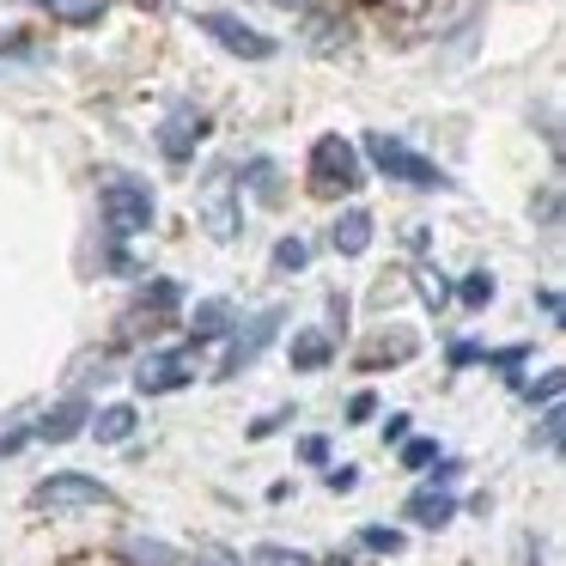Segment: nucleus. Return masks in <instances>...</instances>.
I'll list each match as a JSON object with an SVG mask.
<instances>
[{"instance_id": "obj_1", "label": "nucleus", "mask_w": 566, "mask_h": 566, "mask_svg": "<svg viewBox=\"0 0 566 566\" xmlns=\"http://www.w3.org/2000/svg\"><path fill=\"white\" fill-rule=\"evenodd\" d=\"M98 208H104V232H111V244H128V238L153 232V220H159L153 189L140 184V177H128V171H104Z\"/></svg>"}, {"instance_id": "obj_2", "label": "nucleus", "mask_w": 566, "mask_h": 566, "mask_svg": "<svg viewBox=\"0 0 566 566\" xmlns=\"http://www.w3.org/2000/svg\"><path fill=\"white\" fill-rule=\"evenodd\" d=\"M305 177H311V196H354L366 184V159H359V147L347 135H317Z\"/></svg>"}, {"instance_id": "obj_3", "label": "nucleus", "mask_w": 566, "mask_h": 566, "mask_svg": "<svg viewBox=\"0 0 566 566\" xmlns=\"http://www.w3.org/2000/svg\"><path fill=\"white\" fill-rule=\"evenodd\" d=\"M366 153L371 165H378V177H390V184H408V189H451V177L439 171V165L427 159V153H415L408 140L396 135H366Z\"/></svg>"}, {"instance_id": "obj_4", "label": "nucleus", "mask_w": 566, "mask_h": 566, "mask_svg": "<svg viewBox=\"0 0 566 566\" xmlns=\"http://www.w3.org/2000/svg\"><path fill=\"white\" fill-rule=\"evenodd\" d=\"M196 213H201V226H208L213 244H232V238L244 232V196H238V171H232V165H213V171L201 177Z\"/></svg>"}, {"instance_id": "obj_5", "label": "nucleus", "mask_w": 566, "mask_h": 566, "mask_svg": "<svg viewBox=\"0 0 566 566\" xmlns=\"http://www.w3.org/2000/svg\"><path fill=\"white\" fill-rule=\"evenodd\" d=\"M31 505L50 517H67V512H98V505H116V493L104 488L98 475H80V469H55L50 481L31 488Z\"/></svg>"}, {"instance_id": "obj_6", "label": "nucleus", "mask_w": 566, "mask_h": 566, "mask_svg": "<svg viewBox=\"0 0 566 566\" xmlns=\"http://www.w3.org/2000/svg\"><path fill=\"white\" fill-rule=\"evenodd\" d=\"M184 384H196V342L140 354V366H135V390L140 396H171V390H184Z\"/></svg>"}, {"instance_id": "obj_7", "label": "nucleus", "mask_w": 566, "mask_h": 566, "mask_svg": "<svg viewBox=\"0 0 566 566\" xmlns=\"http://www.w3.org/2000/svg\"><path fill=\"white\" fill-rule=\"evenodd\" d=\"M196 25L208 31V38L220 43L226 55H238V62H269V55H274V38H269V31L244 25L238 13H196Z\"/></svg>"}, {"instance_id": "obj_8", "label": "nucleus", "mask_w": 566, "mask_h": 566, "mask_svg": "<svg viewBox=\"0 0 566 566\" xmlns=\"http://www.w3.org/2000/svg\"><path fill=\"white\" fill-rule=\"evenodd\" d=\"M208 128H213L208 111H196V104H171L153 140H159V153H165L171 165H189V159H196V147L208 140Z\"/></svg>"}, {"instance_id": "obj_9", "label": "nucleus", "mask_w": 566, "mask_h": 566, "mask_svg": "<svg viewBox=\"0 0 566 566\" xmlns=\"http://www.w3.org/2000/svg\"><path fill=\"white\" fill-rule=\"evenodd\" d=\"M281 323H286V311L269 305L262 317H250L244 329H232V347H226V359H220V371H213V378H238L244 366H256V354L274 342V335H281Z\"/></svg>"}, {"instance_id": "obj_10", "label": "nucleus", "mask_w": 566, "mask_h": 566, "mask_svg": "<svg viewBox=\"0 0 566 566\" xmlns=\"http://www.w3.org/2000/svg\"><path fill=\"white\" fill-rule=\"evenodd\" d=\"M402 517H408V524H420V530H444L457 517V493L451 488H432V481H427V488L408 493Z\"/></svg>"}, {"instance_id": "obj_11", "label": "nucleus", "mask_w": 566, "mask_h": 566, "mask_svg": "<svg viewBox=\"0 0 566 566\" xmlns=\"http://www.w3.org/2000/svg\"><path fill=\"white\" fill-rule=\"evenodd\" d=\"M86 420H92V402H86V396H67L62 408H50V420H38V427H31V439L67 444V439H80V432H86Z\"/></svg>"}, {"instance_id": "obj_12", "label": "nucleus", "mask_w": 566, "mask_h": 566, "mask_svg": "<svg viewBox=\"0 0 566 566\" xmlns=\"http://www.w3.org/2000/svg\"><path fill=\"white\" fill-rule=\"evenodd\" d=\"M135 427H140V415H135V402H111V408H92V420H86V432L98 444H128L135 439Z\"/></svg>"}, {"instance_id": "obj_13", "label": "nucleus", "mask_w": 566, "mask_h": 566, "mask_svg": "<svg viewBox=\"0 0 566 566\" xmlns=\"http://www.w3.org/2000/svg\"><path fill=\"white\" fill-rule=\"evenodd\" d=\"M371 232H378V220H371L366 208H347L342 220H335V232H329L335 256H366V250H371Z\"/></svg>"}, {"instance_id": "obj_14", "label": "nucleus", "mask_w": 566, "mask_h": 566, "mask_svg": "<svg viewBox=\"0 0 566 566\" xmlns=\"http://www.w3.org/2000/svg\"><path fill=\"white\" fill-rule=\"evenodd\" d=\"M329 354H335V342H329L323 329H298V335H293V347H286L293 371H323V366H329Z\"/></svg>"}, {"instance_id": "obj_15", "label": "nucleus", "mask_w": 566, "mask_h": 566, "mask_svg": "<svg viewBox=\"0 0 566 566\" xmlns=\"http://www.w3.org/2000/svg\"><path fill=\"white\" fill-rule=\"evenodd\" d=\"M238 196L281 201V165H274V159H250L244 171H238Z\"/></svg>"}, {"instance_id": "obj_16", "label": "nucleus", "mask_w": 566, "mask_h": 566, "mask_svg": "<svg viewBox=\"0 0 566 566\" xmlns=\"http://www.w3.org/2000/svg\"><path fill=\"white\" fill-rule=\"evenodd\" d=\"M232 329V305H226V298H201L196 305V323H189V342H220V335Z\"/></svg>"}, {"instance_id": "obj_17", "label": "nucleus", "mask_w": 566, "mask_h": 566, "mask_svg": "<svg viewBox=\"0 0 566 566\" xmlns=\"http://www.w3.org/2000/svg\"><path fill=\"white\" fill-rule=\"evenodd\" d=\"M43 13H55L62 25H92V19H104V7L111 0H38Z\"/></svg>"}, {"instance_id": "obj_18", "label": "nucleus", "mask_w": 566, "mask_h": 566, "mask_svg": "<svg viewBox=\"0 0 566 566\" xmlns=\"http://www.w3.org/2000/svg\"><path fill=\"white\" fill-rule=\"evenodd\" d=\"M269 269L274 274H305L311 269V244H305V238H281L274 256H269Z\"/></svg>"}, {"instance_id": "obj_19", "label": "nucleus", "mask_w": 566, "mask_h": 566, "mask_svg": "<svg viewBox=\"0 0 566 566\" xmlns=\"http://www.w3.org/2000/svg\"><path fill=\"white\" fill-rule=\"evenodd\" d=\"M408 281H415V293H420V305H427V311H444V305H451V286H444L439 274L427 269V262H420V269H408Z\"/></svg>"}, {"instance_id": "obj_20", "label": "nucleus", "mask_w": 566, "mask_h": 566, "mask_svg": "<svg viewBox=\"0 0 566 566\" xmlns=\"http://www.w3.org/2000/svg\"><path fill=\"white\" fill-rule=\"evenodd\" d=\"M493 293H500V281H493V274H463V281H457V298H463L469 311H488L493 305Z\"/></svg>"}, {"instance_id": "obj_21", "label": "nucleus", "mask_w": 566, "mask_h": 566, "mask_svg": "<svg viewBox=\"0 0 566 566\" xmlns=\"http://www.w3.org/2000/svg\"><path fill=\"white\" fill-rule=\"evenodd\" d=\"M123 554H128L135 566H184L171 548H165V542H140V536H135V542H123Z\"/></svg>"}, {"instance_id": "obj_22", "label": "nucleus", "mask_w": 566, "mask_h": 566, "mask_svg": "<svg viewBox=\"0 0 566 566\" xmlns=\"http://www.w3.org/2000/svg\"><path fill=\"white\" fill-rule=\"evenodd\" d=\"M250 566H317V560L298 554V548H281V542H262V548L250 554Z\"/></svg>"}, {"instance_id": "obj_23", "label": "nucleus", "mask_w": 566, "mask_h": 566, "mask_svg": "<svg viewBox=\"0 0 566 566\" xmlns=\"http://www.w3.org/2000/svg\"><path fill=\"white\" fill-rule=\"evenodd\" d=\"M359 548H371V554H402V530L366 524V530H359Z\"/></svg>"}, {"instance_id": "obj_24", "label": "nucleus", "mask_w": 566, "mask_h": 566, "mask_svg": "<svg viewBox=\"0 0 566 566\" xmlns=\"http://www.w3.org/2000/svg\"><path fill=\"white\" fill-rule=\"evenodd\" d=\"M432 457H439V444H432V439H415V432L402 439V469H415V475H427V469H432Z\"/></svg>"}, {"instance_id": "obj_25", "label": "nucleus", "mask_w": 566, "mask_h": 566, "mask_svg": "<svg viewBox=\"0 0 566 566\" xmlns=\"http://www.w3.org/2000/svg\"><path fill=\"white\" fill-rule=\"evenodd\" d=\"M560 390H566V378H560V371H542V378L536 384H530V402H560Z\"/></svg>"}, {"instance_id": "obj_26", "label": "nucleus", "mask_w": 566, "mask_h": 566, "mask_svg": "<svg viewBox=\"0 0 566 566\" xmlns=\"http://www.w3.org/2000/svg\"><path fill=\"white\" fill-rule=\"evenodd\" d=\"M371 415H378V396H371V390H359L354 402H347V427H366Z\"/></svg>"}, {"instance_id": "obj_27", "label": "nucleus", "mask_w": 566, "mask_h": 566, "mask_svg": "<svg viewBox=\"0 0 566 566\" xmlns=\"http://www.w3.org/2000/svg\"><path fill=\"white\" fill-rule=\"evenodd\" d=\"M323 481H329V493H354V488H359V469H354V463H335Z\"/></svg>"}, {"instance_id": "obj_28", "label": "nucleus", "mask_w": 566, "mask_h": 566, "mask_svg": "<svg viewBox=\"0 0 566 566\" xmlns=\"http://www.w3.org/2000/svg\"><path fill=\"white\" fill-rule=\"evenodd\" d=\"M196 566H244L232 548H220V542H208V548H196Z\"/></svg>"}, {"instance_id": "obj_29", "label": "nucleus", "mask_w": 566, "mask_h": 566, "mask_svg": "<svg viewBox=\"0 0 566 566\" xmlns=\"http://www.w3.org/2000/svg\"><path fill=\"white\" fill-rule=\"evenodd\" d=\"M298 457H305V463H329V439H323V432H311V439H298Z\"/></svg>"}, {"instance_id": "obj_30", "label": "nucleus", "mask_w": 566, "mask_h": 566, "mask_svg": "<svg viewBox=\"0 0 566 566\" xmlns=\"http://www.w3.org/2000/svg\"><path fill=\"white\" fill-rule=\"evenodd\" d=\"M432 463H439V469H427V475H432V488H451V481L463 475V463H457V457H432Z\"/></svg>"}, {"instance_id": "obj_31", "label": "nucleus", "mask_w": 566, "mask_h": 566, "mask_svg": "<svg viewBox=\"0 0 566 566\" xmlns=\"http://www.w3.org/2000/svg\"><path fill=\"white\" fill-rule=\"evenodd\" d=\"M286 420H293V408H274V415H262L256 427H250V439H269V432H281Z\"/></svg>"}, {"instance_id": "obj_32", "label": "nucleus", "mask_w": 566, "mask_h": 566, "mask_svg": "<svg viewBox=\"0 0 566 566\" xmlns=\"http://www.w3.org/2000/svg\"><path fill=\"white\" fill-rule=\"evenodd\" d=\"M408 439V415H390L384 420V444H402Z\"/></svg>"}, {"instance_id": "obj_33", "label": "nucleus", "mask_w": 566, "mask_h": 566, "mask_svg": "<svg viewBox=\"0 0 566 566\" xmlns=\"http://www.w3.org/2000/svg\"><path fill=\"white\" fill-rule=\"evenodd\" d=\"M0 55H38V50L25 38H13V31H0Z\"/></svg>"}, {"instance_id": "obj_34", "label": "nucleus", "mask_w": 566, "mask_h": 566, "mask_svg": "<svg viewBox=\"0 0 566 566\" xmlns=\"http://www.w3.org/2000/svg\"><path fill=\"white\" fill-rule=\"evenodd\" d=\"M475 359H481L475 342H457V347H451V366H475Z\"/></svg>"}, {"instance_id": "obj_35", "label": "nucleus", "mask_w": 566, "mask_h": 566, "mask_svg": "<svg viewBox=\"0 0 566 566\" xmlns=\"http://www.w3.org/2000/svg\"><path fill=\"white\" fill-rule=\"evenodd\" d=\"M536 305H542V311H548V317H554V323H560V293H554V286H542V293H536Z\"/></svg>"}, {"instance_id": "obj_36", "label": "nucleus", "mask_w": 566, "mask_h": 566, "mask_svg": "<svg viewBox=\"0 0 566 566\" xmlns=\"http://www.w3.org/2000/svg\"><path fill=\"white\" fill-rule=\"evenodd\" d=\"M274 7H293V13H305V7H311V0H274Z\"/></svg>"}, {"instance_id": "obj_37", "label": "nucleus", "mask_w": 566, "mask_h": 566, "mask_svg": "<svg viewBox=\"0 0 566 566\" xmlns=\"http://www.w3.org/2000/svg\"><path fill=\"white\" fill-rule=\"evenodd\" d=\"M323 566H354V560H347V554H335V560H323Z\"/></svg>"}, {"instance_id": "obj_38", "label": "nucleus", "mask_w": 566, "mask_h": 566, "mask_svg": "<svg viewBox=\"0 0 566 566\" xmlns=\"http://www.w3.org/2000/svg\"><path fill=\"white\" fill-rule=\"evenodd\" d=\"M366 7H402V0H366Z\"/></svg>"}]
</instances>
